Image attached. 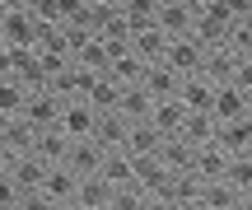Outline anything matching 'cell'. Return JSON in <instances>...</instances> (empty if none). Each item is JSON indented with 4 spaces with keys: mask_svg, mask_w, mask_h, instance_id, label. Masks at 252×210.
Here are the masks:
<instances>
[{
    "mask_svg": "<svg viewBox=\"0 0 252 210\" xmlns=\"http://www.w3.org/2000/svg\"><path fill=\"white\" fill-rule=\"evenodd\" d=\"M42 192L47 201H52V210H75V196H80V173H75L70 164H52L42 178Z\"/></svg>",
    "mask_w": 252,
    "mask_h": 210,
    "instance_id": "6da1fadb",
    "label": "cell"
},
{
    "mask_svg": "<svg viewBox=\"0 0 252 210\" xmlns=\"http://www.w3.org/2000/svg\"><path fill=\"white\" fill-rule=\"evenodd\" d=\"M206 52H210V47L201 42L196 33H182V37H173V42H168L163 61H168V65H173L178 75H196L201 65H206Z\"/></svg>",
    "mask_w": 252,
    "mask_h": 210,
    "instance_id": "7a4b0ae2",
    "label": "cell"
},
{
    "mask_svg": "<svg viewBox=\"0 0 252 210\" xmlns=\"http://www.w3.org/2000/svg\"><path fill=\"white\" fill-rule=\"evenodd\" d=\"M42 19L33 14V9H5V42L9 47H37V37H42Z\"/></svg>",
    "mask_w": 252,
    "mask_h": 210,
    "instance_id": "3957f363",
    "label": "cell"
},
{
    "mask_svg": "<svg viewBox=\"0 0 252 210\" xmlns=\"http://www.w3.org/2000/svg\"><path fill=\"white\" fill-rule=\"evenodd\" d=\"M56 126H61L70 140H80V136H94V126H98V108H94L89 98H65V108H61V121H56Z\"/></svg>",
    "mask_w": 252,
    "mask_h": 210,
    "instance_id": "277c9868",
    "label": "cell"
},
{
    "mask_svg": "<svg viewBox=\"0 0 252 210\" xmlns=\"http://www.w3.org/2000/svg\"><path fill=\"white\" fill-rule=\"evenodd\" d=\"M196 19H201V5H196V0H163V5H159V28H163L168 37L191 33Z\"/></svg>",
    "mask_w": 252,
    "mask_h": 210,
    "instance_id": "5b68a950",
    "label": "cell"
},
{
    "mask_svg": "<svg viewBox=\"0 0 252 210\" xmlns=\"http://www.w3.org/2000/svg\"><path fill=\"white\" fill-rule=\"evenodd\" d=\"M135 182H140L145 192H154V201L163 210V187L173 182V168L163 164L159 154H135Z\"/></svg>",
    "mask_w": 252,
    "mask_h": 210,
    "instance_id": "8992f818",
    "label": "cell"
},
{
    "mask_svg": "<svg viewBox=\"0 0 252 210\" xmlns=\"http://www.w3.org/2000/svg\"><path fill=\"white\" fill-rule=\"evenodd\" d=\"M163 210H201V178L173 173V182L163 187Z\"/></svg>",
    "mask_w": 252,
    "mask_h": 210,
    "instance_id": "52a82bcc",
    "label": "cell"
},
{
    "mask_svg": "<svg viewBox=\"0 0 252 210\" xmlns=\"http://www.w3.org/2000/svg\"><path fill=\"white\" fill-rule=\"evenodd\" d=\"M248 98H252V93L243 89V84H234V80L215 84V103H210L215 121H234V117H248Z\"/></svg>",
    "mask_w": 252,
    "mask_h": 210,
    "instance_id": "ba28073f",
    "label": "cell"
},
{
    "mask_svg": "<svg viewBox=\"0 0 252 210\" xmlns=\"http://www.w3.org/2000/svg\"><path fill=\"white\" fill-rule=\"evenodd\" d=\"M178 98L187 103L191 112H210V103H215V80H210L206 70H196V75H182V84H178Z\"/></svg>",
    "mask_w": 252,
    "mask_h": 210,
    "instance_id": "9c48e42d",
    "label": "cell"
},
{
    "mask_svg": "<svg viewBox=\"0 0 252 210\" xmlns=\"http://www.w3.org/2000/svg\"><path fill=\"white\" fill-rule=\"evenodd\" d=\"M47 168H52V164H47L37 150H24V154H14V164H9V178H14L24 192H33V187H42Z\"/></svg>",
    "mask_w": 252,
    "mask_h": 210,
    "instance_id": "30bf717a",
    "label": "cell"
},
{
    "mask_svg": "<svg viewBox=\"0 0 252 210\" xmlns=\"http://www.w3.org/2000/svg\"><path fill=\"white\" fill-rule=\"evenodd\" d=\"M103 154H108V150H103L94 136H80V140L70 145V154H65V164H70L80 178H94V173L103 168Z\"/></svg>",
    "mask_w": 252,
    "mask_h": 210,
    "instance_id": "8fae6325",
    "label": "cell"
},
{
    "mask_svg": "<svg viewBox=\"0 0 252 210\" xmlns=\"http://www.w3.org/2000/svg\"><path fill=\"white\" fill-rule=\"evenodd\" d=\"M238 206H243V192H238L229 178L201 182V210H238Z\"/></svg>",
    "mask_w": 252,
    "mask_h": 210,
    "instance_id": "7c38bea8",
    "label": "cell"
},
{
    "mask_svg": "<svg viewBox=\"0 0 252 210\" xmlns=\"http://www.w3.org/2000/svg\"><path fill=\"white\" fill-rule=\"evenodd\" d=\"M168 42H173V37L163 33L159 24H145V28H135V33H131V52L140 56V61H163Z\"/></svg>",
    "mask_w": 252,
    "mask_h": 210,
    "instance_id": "4fadbf2b",
    "label": "cell"
},
{
    "mask_svg": "<svg viewBox=\"0 0 252 210\" xmlns=\"http://www.w3.org/2000/svg\"><path fill=\"white\" fill-rule=\"evenodd\" d=\"M163 140H168V136L154 126V117H140V121L126 126V150H131V154H159Z\"/></svg>",
    "mask_w": 252,
    "mask_h": 210,
    "instance_id": "5bb4252c",
    "label": "cell"
},
{
    "mask_svg": "<svg viewBox=\"0 0 252 210\" xmlns=\"http://www.w3.org/2000/svg\"><path fill=\"white\" fill-rule=\"evenodd\" d=\"M229 150L220 145V140H210V145H196V178L201 182H210V178H224L229 173Z\"/></svg>",
    "mask_w": 252,
    "mask_h": 210,
    "instance_id": "9a60e30c",
    "label": "cell"
},
{
    "mask_svg": "<svg viewBox=\"0 0 252 210\" xmlns=\"http://www.w3.org/2000/svg\"><path fill=\"white\" fill-rule=\"evenodd\" d=\"M75 210H112V182L108 178H80V196H75Z\"/></svg>",
    "mask_w": 252,
    "mask_h": 210,
    "instance_id": "2e32d148",
    "label": "cell"
},
{
    "mask_svg": "<svg viewBox=\"0 0 252 210\" xmlns=\"http://www.w3.org/2000/svg\"><path fill=\"white\" fill-rule=\"evenodd\" d=\"M154 126L163 131V136H178L182 131V121H187V103L178 98V93H173V98H154Z\"/></svg>",
    "mask_w": 252,
    "mask_h": 210,
    "instance_id": "e0dca14e",
    "label": "cell"
},
{
    "mask_svg": "<svg viewBox=\"0 0 252 210\" xmlns=\"http://www.w3.org/2000/svg\"><path fill=\"white\" fill-rule=\"evenodd\" d=\"M159 159L173 168V173H196V145H187L182 136H168L159 145Z\"/></svg>",
    "mask_w": 252,
    "mask_h": 210,
    "instance_id": "ac0fdd59",
    "label": "cell"
},
{
    "mask_svg": "<svg viewBox=\"0 0 252 210\" xmlns=\"http://www.w3.org/2000/svg\"><path fill=\"white\" fill-rule=\"evenodd\" d=\"M70 145H75V140L65 136L61 126H42V131H37V140H33V150H37V154L47 159V164H65Z\"/></svg>",
    "mask_w": 252,
    "mask_h": 210,
    "instance_id": "d6986e66",
    "label": "cell"
},
{
    "mask_svg": "<svg viewBox=\"0 0 252 210\" xmlns=\"http://www.w3.org/2000/svg\"><path fill=\"white\" fill-rule=\"evenodd\" d=\"M238 56H243V52H234L229 42H215V47L206 52V65H201V70H206L215 84H224V80H234V65H238Z\"/></svg>",
    "mask_w": 252,
    "mask_h": 210,
    "instance_id": "ffe728a7",
    "label": "cell"
},
{
    "mask_svg": "<svg viewBox=\"0 0 252 210\" xmlns=\"http://www.w3.org/2000/svg\"><path fill=\"white\" fill-rule=\"evenodd\" d=\"M145 89L154 93V98H173V93H178V84H182V75L173 70L168 61H150V70H145Z\"/></svg>",
    "mask_w": 252,
    "mask_h": 210,
    "instance_id": "44dd1931",
    "label": "cell"
},
{
    "mask_svg": "<svg viewBox=\"0 0 252 210\" xmlns=\"http://www.w3.org/2000/svg\"><path fill=\"white\" fill-rule=\"evenodd\" d=\"M215 140L229 150V154H243V150H252V121H248V117L220 121V126H215Z\"/></svg>",
    "mask_w": 252,
    "mask_h": 210,
    "instance_id": "7402d4cb",
    "label": "cell"
},
{
    "mask_svg": "<svg viewBox=\"0 0 252 210\" xmlns=\"http://www.w3.org/2000/svg\"><path fill=\"white\" fill-rule=\"evenodd\" d=\"M0 140H5L14 154H24V150H33V140H37V126L24 117V112H14V117H5V131H0Z\"/></svg>",
    "mask_w": 252,
    "mask_h": 210,
    "instance_id": "603a6c76",
    "label": "cell"
},
{
    "mask_svg": "<svg viewBox=\"0 0 252 210\" xmlns=\"http://www.w3.org/2000/svg\"><path fill=\"white\" fill-rule=\"evenodd\" d=\"M215 126H220L215 112H191V108H187V121H182L178 136L187 140V145H210V140H215Z\"/></svg>",
    "mask_w": 252,
    "mask_h": 210,
    "instance_id": "cb8c5ba5",
    "label": "cell"
},
{
    "mask_svg": "<svg viewBox=\"0 0 252 210\" xmlns=\"http://www.w3.org/2000/svg\"><path fill=\"white\" fill-rule=\"evenodd\" d=\"M145 70H150V61H140L131 47H126V52H117V56H112V65H108V75H112L117 84H140Z\"/></svg>",
    "mask_w": 252,
    "mask_h": 210,
    "instance_id": "d4e9b609",
    "label": "cell"
},
{
    "mask_svg": "<svg viewBox=\"0 0 252 210\" xmlns=\"http://www.w3.org/2000/svg\"><path fill=\"white\" fill-rule=\"evenodd\" d=\"M117 108H122V112H126L131 121H140V117H150V112H154V93L145 89V84H126Z\"/></svg>",
    "mask_w": 252,
    "mask_h": 210,
    "instance_id": "484cf974",
    "label": "cell"
},
{
    "mask_svg": "<svg viewBox=\"0 0 252 210\" xmlns=\"http://www.w3.org/2000/svg\"><path fill=\"white\" fill-rule=\"evenodd\" d=\"M28 84L19 80V75H9V80H0V112L5 117H14V112H24V103H28Z\"/></svg>",
    "mask_w": 252,
    "mask_h": 210,
    "instance_id": "4316f807",
    "label": "cell"
},
{
    "mask_svg": "<svg viewBox=\"0 0 252 210\" xmlns=\"http://www.w3.org/2000/svg\"><path fill=\"white\" fill-rule=\"evenodd\" d=\"M122 89H126V84H117L112 75H98V84L89 89V103L98 112H108V108H117V103H122Z\"/></svg>",
    "mask_w": 252,
    "mask_h": 210,
    "instance_id": "83f0119b",
    "label": "cell"
},
{
    "mask_svg": "<svg viewBox=\"0 0 252 210\" xmlns=\"http://www.w3.org/2000/svg\"><path fill=\"white\" fill-rule=\"evenodd\" d=\"M224 178H229V182H234L243 196L252 192V150H243V154H234V159H229V173H224Z\"/></svg>",
    "mask_w": 252,
    "mask_h": 210,
    "instance_id": "f1b7e54d",
    "label": "cell"
},
{
    "mask_svg": "<svg viewBox=\"0 0 252 210\" xmlns=\"http://www.w3.org/2000/svg\"><path fill=\"white\" fill-rule=\"evenodd\" d=\"M234 52H252V19H234V28H229V37H224Z\"/></svg>",
    "mask_w": 252,
    "mask_h": 210,
    "instance_id": "f546056e",
    "label": "cell"
},
{
    "mask_svg": "<svg viewBox=\"0 0 252 210\" xmlns=\"http://www.w3.org/2000/svg\"><path fill=\"white\" fill-rule=\"evenodd\" d=\"M19 196H24V187L9 178V168L0 173V210H19Z\"/></svg>",
    "mask_w": 252,
    "mask_h": 210,
    "instance_id": "4dcf8cb0",
    "label": "cell"
},
{
    "mask_svg": "<svg viewBox=\"0 0 252 210\" xmlns=\"http://www.w3.org/2000/svg\"><path fill=\"white\" fill-rule=\"evenodd\" d=\"M234 84H243V89L252 93V52L238 56V65H234Z\"/></svg>",
    "mask_w": 252,
    "mask_h": 210,
    "instance_id": "1f68e13d",
    "label": "cell"
},
{
    "mask_svg": "<svg viewBox=\"0 0 252 210\" xmlns=\"http://www.w3.org/2000/svg\"><path fill=\"white\" fill-rule=\"evenodd\" d=\"M9 75H14V47L0 42V80H9Z\"/></svg>",
    "mask_w": 252,
    "mask_h": 210,
    "instance_id": "d6a6232c",
    "label": "cell"
},
{
    "mask_svg": "<svg viewBox=\"0 0 252 210\" xmlns=\"http://www.w3.org/2000/svg\"><path fill=\"white\" fill-rule=\"evenodd\" d=\"M234 19H252V0H224Z\"/></svg>",
    "mask_w": 252,
    "mask_h": 210,
    "instance_id": "836d02e7",
    "label": "cell"
},
{
    "mask_svg": "<svg viewBox=\"0 0 252 210\" xmlns=\"http://www.w3.org/2000/svg\"><path fill=\"white\" fill-rule=\"evenodd\" d=\"M28 0H0V9H24Z\"/></svg>",
    "mask_w": 252,
    "mask_h": 210,
    "instance_id": "e575fe53",
    "label": "cell"
},
{
    "mask_svg": "<svg viewBox=\"0 0 252 210\" xmlns=\"http://www.w3.org/2000/svg\"><path fill=\"white\" fill-rule=\"evenodd\" d=\"M0 42H5V9H0Z\"/></svg>",
    "mask_w": 252,
    "mask_h": 210,
    "instance_id": "d590c367",
    "label": "cell"
},
{
    "mask_svg": "<svg viewBox=\"0 0 252 210\" xmlns=\"http://www.w3.org/2000/svg\"><path fill=\"white\" fill-rule=\"evenodd\" d=\"M196 5H201V9H206V5H215V0H196Z\"/></svg>",
    "mask_w": 252,
    "mask_h": 210,
    "instance_id": "8d00e7d4",
    "label": "cell"
},
{
    "mask_svg": "<svg viewBox=\"0 0 252 210\" xmlns=\"http://www.w3.org/2000/svg\"><path fill=\"white\" fill-rule=\"evenodd\" d=\"M248 121H252V98H248Z\"/></svg>",
    "mask_w": 252,
    "mask_h": 210,
    "instance_id": "74e56055",
    "label": "cell"
},
{
    "mask_svg": "<svg viewBox=\"0 0 252 210\" xmlns=\"http://www.w3.org/2000/svg\"><path fill=\"white\" fill-rule=\"evenodd\" d=\"M0 131H5V112H0Z\"/></svg>",
    "mask_w": 252,
    "mask_h": 210,
    "instance_id": "f35d334b",
    "label": "cell"
}]
</instances>
